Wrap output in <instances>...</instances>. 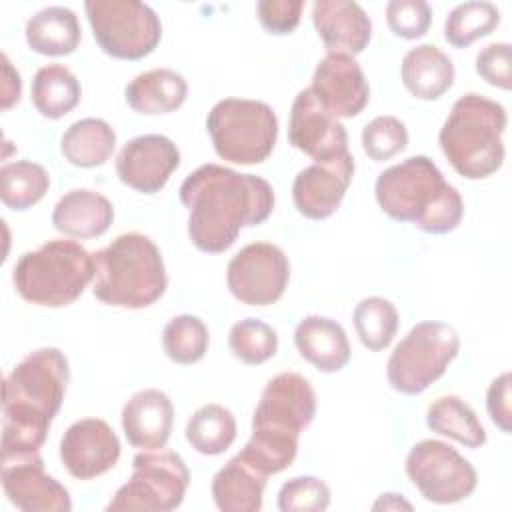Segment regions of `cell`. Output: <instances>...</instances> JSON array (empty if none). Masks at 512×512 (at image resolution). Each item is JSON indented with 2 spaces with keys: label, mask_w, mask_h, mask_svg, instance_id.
I'll return each mask as SVG.
<instances>
[{
  "label": "cell",
  "mask_w": 512,
  "mask_h": 512,
  "mask_svg": "<svg viewBox=\"0 0 512 512\" xmlns=\"http://www.w3.org/2000/svg\"><path fill=\"white\" fill-rule=\"evenodd\" d=\"M206 130L222 160L250 166L272 154L278 138V118L266 102L224 98L210 108Z\"/></svg>",
  "instance_id": "cell-8"
},
{
  "label": "cell",
  "mask_w": 512,
  "mask_h": 512,
  "mask_svg": "<svg viewBox=\"0 0 512 512\" xmlns=\"http://www.w3.org/2000/svg\"><path fill=\"white\" fill-rule=\"evenodd\" d=\"M330 506V488L316 476H296L280 486V512H324Z\"/></svg>",
  "instance_id": "cell-38"
},
{
  "label": "cell",
  "mask_w": 512,
  "mask_h": 512,
  "mask_svg": "<svg viewBox=\"0 0 512 512\" xmlns=\"http://www.w3.org/2000/svg\"><path fill=\"white\" fill-rule=\"evenodd\" d=\"M408 146V128L396 116H376L362 130V148L374 162L390 160Z\"/></svg>",
  "instance_id": "cell-37"
},
{
  "label": "cell",
  "mask_w": 512,
  "mask_h": 512,
  "mask_svg": "<svg viewBox=\"0 0 512 512\" xmlns=\"http://www.w3.org/2000/svg\"><path fill=\"white\" fill-rule=\"evenodd\" d=\"M288 140L314 162L332 160L348 152L346 128L318 104L310 88L300 90L292 102Z\"/></svg>",
  "instance_id": "cell-18"
},
{
  "label": "cell",
  "mask_w": 512,
  "mask_h": 512,
  "mask_svg": "<svg viewBox=\"0 0 512 512\" xmlns=\"http://www.w3.org/2000/svg\"><path fill=\"white\" fill-rule=\"evenodd\" d=\"M388 28L404 40L422 38L432 24V8L424 0H390L386 4Z\"/></svg>",
  "instance_id": "cell-39"
},
{
  "label": "cell",
  "mask_w": 512,
  "mask_h": 512,
  "mask_svg": "<svg viewBox=\"0 0 512 512\" xmlns=\"http://www.w3.org/2000/svg\"><path fill=\"white\" fill-rule=\"evenodd\" d=\"M94 280V254L74 240H48L18 258L12 270L16 292L30 304L62 308L74 304Z\"/></svg>",
  "instance_id": "cell-7"
},
{
  "label": "cell",
  "mask_w": 512,
  "mask_h": 512,
  "mask_svg": "<svg viewBox=\"0 0 512 512\" xmlns=\"http://www.w3.org/2000/svg\"><path fill=\"white\" fill-rule=\"evenodd\" d=\"M266 474L240 452L212 478V498L222 512H258L264 500Z\"/></svg>",
  "instance_id": "cell-24"
},
{
  "label": "cell",
  "mask_w": 512,
  "mask_h": 512,
  "mask_svg": "<svg viewBox=\"0 0 512 512\" xmlns=\"http://www.w3.org/2000/svg\"><path fill=\"white\" fill-rule=\"evenodd\" d=\"M124 96L126 104L138 114H170L186 102L188 84L186 78L172 68H152L134 76Z\"/></svg>",
  "instance_id": "cell-26"
},
{
  "label": "cell",
  "mask_w": 512,
  "mask_h": 512,
  "mask_svg": "<svg viewBox=\"0 0 512 512\" xmlns=\"http://www.w3.org/2000/svg\"><path fill=\"white\" fill-rule=\"evenodd\" d=\"M374 510H400V508H406V510H412V504L406 502L402 498V494H394V492H386V494H380V498L374 502L372 506Z\"/></svg>",
  "instance_id": "cell-44"
},
{
  "label": "cell",
  "mask_w": 512,
  "mask_h": 512,
  "mask_svg": "<svg viewBox=\"0 0 512 512\" xmlns=\"http://www.w3.org/2000/svg\"><path fill=\"white\" fill-rule=\"evenodd\" d=\"M354 176V156L350 152L314 162L302 168L292 184V200L296 210L310 220L332 216L346 196Z\"/></svg>",
  "instance_id": "cell-19"
},
{
  "label": "cell",
  "mask_w": 512,
  "mask_h": 512,
  "mask_svg": "<svg viewBox=\"0 0 512 512\" xmlns=\"http://www.w3.org/2000/svg\"><path fill=\"white\" fill-rule=\"evenodd\" d=\"M166 268L158 246L142 232L116 236L94 254V296L118 308L152 306L166 292Z\"/></svg>",
  "instance_id": "cell-5"
},
{
  "label": "cell",
  "mask_w": 512,
  "mask_h": 512,
  "mask_svg": "<svg viewBox=\"0 0 512 512\" xmlns=\"http://www.w3.org/2000/svg\"><path fill=\"white\" fill-rule=\"evenodd\" d=\"M30 94L34 108L44 118L58 120L78 106L82 88L64 64H46L34 74Z\"/></svg>",
  "instance_id": "cell-29"
},
{
  "label": "cell",
  "mask_w": 512,
  "mask_h": 512,
  "mask_svg": "<svg viewBox=\"0 0 512 512\" xmlns=\"http://www.w3.org/2000/svg\"><path fill=\"white\" fill-rule=\"evenodd\" d=\"M180 166L178 146L162 134H142L128 140L116 156L122 184L142 194L160 192Z\"/></svg>",
  "instance_id": "cell-15"
},
{
  "label": "cell",
  "mask_w": 512,
  "mask_h": 512,
  "mask_svg": "<svg viewBox=\"0 0 512 512\" xmlns=\"http://www.w3.org/2000/svg\"><path fill=\"white\" fill-rule=\"evenodd\" d=\"M120 440L102 418H82L74 422L60 440V460L70 476L94 480L116 466Z\"/></svg>",
  "instance_id": "cell-17"
},
{
  "label": "cell",
  "mask_w": 512,
  "mask_h": 512,
  "mask_svg": "<svg viewBox=\"0 0 512 512\" xmlns=\"http://www.w3.org/2000/svg\"><path fill=\"white\" fill-rule=\"evenodd\" d=\"M352 320L360 342L372 352L388 348L400 324L396 306L382 296L362 298L352 312Z\"/></svg>",
  "instance_id": "cell-33"
},
{
  "label": "cell",
  "mask_w": 512,
  "mask_h": 512,
  "mask_svg": "<svg viewBox=\"0 0 512 512\" xmlns=\"http://www.w3.org/2000/svg\"><path fill=\"white\" fill-rule=\"evenodd\" d=\"M294 344L300 356L320 372H338L350 362V342L344 328L326 316H306L296 324Z\"/></svg>",
  "instance_id": "cell-22"
},
{
  "label": "cell",
  "mask_w": 512,
  "mask_h": 512,
  "mask_svg": "<svg viewBox=\"0 0 512 512\" xmlns=\"http://www.w3.org/2000/svg\"><path fill=\"white\" fill-rule=\"evenodd\" d=\"M2 488L10 504L22 512H70L72 500L64 484L46 474L40 452L2 456Z\"/></svg>",
  "instance_id": "cell-14"
},
{
  "label": "cell",
  "mask_w": 512,
  "mask_h": 512,
  "mask_svg": "<svg viewBox=\"0 0 512 512\" xmlns=\"http://www.w3.org/2000/svg\"><path fill=\"white\" fill-rule=\"evenodd\" d=\"M184 432L196 452L218 456L236 440V418L222 404H204L188 418Z\"/></svg>",
  "instance_id": "cell-31"
},
{
  "label": "cell",
  "mask_w": 512,
  "mask_h": 512,
  "mask_svg": "<svg viewBox=\"0 0 512 512\" xmlns=\"http://www.w3.org/2000/svg\"><path fill=\"white\" fill-rule=\"evenodd\" d=\"M290 280L286 252L272 242H252L238 250L226 268L230 294L248 306H268L282 298Z\"/></svg>",
  "instance_id": "cell-13"
},
{
  "label": "cell",
  "mask_w": 512,
  "mask_h": 512,
  "mask_svg": "<svg viewBox=\"0 0 512 512\" xmlns=\"http://www.w3.org/2000/svg\"><path fill=\"white\" fill-rule=\"evenodd\" d=\"M400 78L414 98L438 100L454 84V64L438 46L418 44L404 54Z\"/></svg>",
  "instance_id": "cell-25"
},
{
  "label": "cell",
  "mask_w": 512,
  "mask_h": 512,
  "mask_svg": "<svg viewBox=\"0 0 512 512\" xmlns=\"http://www.w3.org/2000/svg\"><path fill=\"white\" fill-rule=\"evenodd\" d=\"M116 148V132L102 118L72 122L60 138V152L78 168H96L110 160Z\"/></svg>",
  "instance_id": "cell-28"
},
{
  "label": "cell",
  "mask_w": 512,
  "mask_h": 512,
  "mask_svg": "<svg viewBox=\"0 0 512 512\" xmlns=\"http://www.w3.org/2000/svg\"><path fill=\"white\" fill-rule=\"evenodd\" d=\"M312 22L328 54L356 56L372 38V22L352 0H318L312 4Z\"/></svg>",
  "instance_id": "cell-20"
},
{
  "label": "cell",
  "mask_w": 512,
  "mask_h": 512,
  "mask_svg": "<svg viewBox=\"0 0 512 512\" xmlns=\"http://www.w3.org/2000/svg\"><path fill=\"white\" fill-rule=\"evenodd\" d=\"M508 118L500 102L482 94L460 96L444 120L438 142L450 166L468 180H482L504 164V130Z\"/></svg>",
  "instance_id": "cell-6"
},
{
  "label": "cell",
  "mask_w": 512,
  "mask_h": 512,
  "mask_svg": "<svg viewBox=\"0 0 512 512\" xmlns=\"http://www.w3.org/2000/svg\"><path fill=\"white\" fill-rule=\"evenodd\" d=\"M404 468L414 488L432 504L462 502L478 484V474L470 460L442 440L416 442L406 456Z\"/></svg>",
  "instance_id": "cell-12"
},
{
  "label": "cell",
  "mask_w": 512,
  "mask_h": 512,
  "mask_svg": "<svg viewBox=\"0 0 512 512\" xmlns=\"http://www.w3.org/2000/svg\"><path fill=\"white\" fill-rule=\"evenodd\" d=\"M178 196L188 208V236L206 254L228 250L242 228L262 224L274 210L268 180L220 164H204L190 172Z\"/></svg>",
  "instance_id": "cell-1"
},
{
  "label": "cell",
  "mask_w": 512,
  "mask_h": 512,
  "mask_svg": "<svg viewBox=\"0 0 512 512\" xmlns=\"http://www.w3.org/2000/svg\"><path fill=\"white\" fill-rule=\"evenodd\" d=\"M374 196L386 216L428 234H448L464 216L460 192L428 156H410L378 174Z\"/></svg>",
  "instance_id": "cell-4"
},
{
  "label": "cell",
  "mask_w": 512,
  "mask_h": 512,
  "mask_svg": "<svg viewBox=\"0 0 512 512\" xmlns=\"http://www.w3.org/2000/svg\"><path fill=\"white\" fill-rule=\"evenodd\" d=\"M70 378L68 360L58 348H38L4 378L2 456L36 454L46 442Z\"/></svg>",
  "instance_id": "cell-2"
},
{
  "label": "cell",
  "mask_w": 512,
  "mask_h": 512,
  "mask_svg": "<svg viewBox=\"0 0 512 512\" xmlns=\"http://www.w3.org/2000/svg\"><path fill=\"white\" fill-rule=\"evenodd\" d=\"M50 188L44 166L32 160H16L0 168V198L10 210H28L38 204Z\"/></svg>",
  "instance_id": "cell-32"
},
{
  "label": "cell",
  "mask_w": 512,
  "mask_h": 512,
  "mask_svg": "<svg viewBox=\"0 0 512 512\" xmlns=\"http://www.w3.org/2000/svg\"><path fill=\"white\" fill-rule=\"evenodd\" d=\"M500 24V10L486 0L458 4L444 20V38L454 48H466L476 40L492 34Z\"/></svg>",
  "instance_id": "cell-34"
},
{
  "label": "cell",
  "mask_w": 512,
  "mask_h": 512,
  "mask_svg": "<svg viewBox=\"0 0 512 512\" xmlns=\"http://www.w3.org/2000/svg\"><path fill=\"white\" fill-rule=\"evenodd\" d=\"M174 426V406L166 392L146 388L130 396L122 408V430L130 446L160 450L166 446Z\"/></svg>",
  "instance_id": "cell-21"
},
{
  "label": "cell",
  "mask_w": 512,
  "mask_h": 512,
  "mask_svg": "<svg viewBox=\"0 0 512 512\" xmlns=\"http://www.w3.org/2000/svg\"><path fill=\"white\" fill-rule=\"evenodd\" d=\"M478 76L500 90L512 88V50L508 42H494L476 54Z\"/></svg>",
  "instance_id": "cell-40"
},
{
  "label": "cell",
  "mask_w": 512,
  "mask_h": 512,
  "mask_svg": "<svg viewBox=\"0 0 512 512\" xmlns=\"http://www.w3.org/2000/svg\"><path fill=\"white\" fill-rule=\"evenodd\" d=\"M190 472L180 454L172 450H144L132 460V476L122 484L106 510L170 512L186 496Z\"/></svg>",
  "instance_id": "cell-11"
},
{
  "label": "cell",
  "mask_w": 512,
  "mask_h": 512,
  "mask_svg": "<svg viewBox=\"0 0 512 512\" xmlns=\"http://www.w3.org/2000/svg\"><path fill=\"white\" fill-rule=\"evenodd\" d=\"M486 408L490 420L504 432H512V408H510V372H502L494 378L486 392Z\"/></svg>",
  "instance_id": "cell-42"
},
{
  "label": "cell",
  "mask_w": 512,
  "mask_h": 512,
  "mask_svg": "<svg viewBox=\"0 0 512 512\" xmlns=\"http://www.w3.org/2000/svg\"><path fill=\"white\" fill-rule=\"evenodd\" d=\"M84 10L100 50L118 60H140L156 50L162 24L156 12L138 0H88Z\"/></svg>",
  "instance_id": "cell-10"
},
{
  "label": "cell",
  "mask_w": 512,
  "mask_h": 512,
  "mask_svg": "<svg viewBox=\"0 0 512 512\" xmlns=\"http://www.w3.org/2000/svg\"><path fill=\"white\" fill-rule=\"evenodd\" d=\"M458 332L438 320H424L396 344L386 364L388 384L406 396L422 394L458 356Z\"/></svg>",
  "instance_id": "cell-9"
},
{
  "label": "cell",
  "mask_w": 512,
  "mask_h": 512,
  "mask_svg": "<svg viewBox=\"0 0 512 512\" xmlns=\"http://www.w3.org/2000/svg\"><path fill=\"white\" fill-rule=\"evenodd\" d=\"M28 46L42 56H68L82 38L78 16L66 6H46L26 22Z\"/></svg>",
  "instance_id": "cell-27"
},
{
  "label": "cell",
  "mask_w": 512,
  "mask_h": 512,
  "mask_svg": "<svg viewBox=\"0 0 512 512\" xmlns=\"http://www.w3.org/2000/svg\"><path fill=\"white\" fill-rule=\"evenodd\" d=\"M426 426L432 432L448 436L468 448H480L486 444V430L476 412L454 394L440 396L428 406Z\"/></svg>",
  "instance_id": "cell-30"
},
{
  "label": "cell",
  "mask_w": 512,
  "mask_h": 512,
  "mask_svg": "<svg viewBox=\"0 0 512 512\" xmlns=\"http://www.w3.org/2000/svg\"><path fill=\"white\" fill-rule=\"evenodd\" d=\"M310 92L334 118H354L370 100L368 80L348 54H326L314 68Z\"/></svg>",
  "instance_id": "cell-16"
},
{
  "label": "cell",
  "mask_w": 512,
  "mask_h": 512,
  "mask_svg": "<svg viewBox=\"0 0 512 512\" xmlns=\"http://www.w3.org/2000/svg\"><path fill=\"white\" fill-rule=\"evenodd\" d=\"M228 346L240 362L256 366L268 362L278 352V334L258 318H244L230 328Z\"/></svg>",
  "instance_id": "cell-36"
},
{
  "label": "cell",
  "mask_w": 512,
  "mask_h": 512,
  "mask_svg": "<svg viewBox=\"0 0 512 512\" xmlns=\"http://www.w3.org/2000/svg\"><path fill=\"white\" fill-rule=\"evenodd\" d=\"M302 8V0H260L256 14L270 34H290L300 22Z\"/></svg>",
  "instance_id": "cell-41"
},
{
  "label": "cell",
  "mask_w": 512,
  "mask_h": 512,
  "mask_svg": "<svg viewBox=\"0 0 512 512\" xmlns=\"http://www.w3.org/2000/svg\"><path fill=\"white\" fill-rule=\"evenodd\" d=\"M316 416V392L296 372L268 380L252 416V436L240 454L266 476L286 470L298 454V436Z\"/></svg>",
  "instance_id": "cell-3"
},
{
  "label": "cell",
  "mask_w": 512,
  "mask_h": 512,
  "mask_svg": "<svg viewBox=\"0 0 512 512\" xmlns=\"http://www.w3.org/2000/svg\"><path fill=\"white\" fill-rule=\"evenodd\" d=\"M2 64H4V82H2V108L8 110L12 104L20 100L22 94V80L18 70L12 68L10 60L6 54H2Z\"/></svg>",
  "instance_id": "cell-43"
},
{
  "label": "cell",
  "mask_w": 512,
  "mask_h": 512,
  "mask_svg": "<svg viewBox=\"0 0 512 512\" xmlns=\"http://www.w3.org/2000/svg\"><path fill=\"white\" fill-rule=\"evenodd\" d=\"M114 220L112 202L88 188L66 192L52 210V224L58 232L72 238H98Z\"/></svg>",
  "instance_id": "cell-23"
},
{
  "label": "cell",
  "mask_w": 512,
  "mask_h": 512,
  "mask_svg": "<svg viewBox=\"0 0 512 512\" xmlns=\"http://www.w3.org/2000/svg\"><path fill=\"white\" fill-rule=\"evenodd\" d=\"M210 334L202 318L178 314L170 318L162 332L164 354L176 364H196L208 350Z\"/></svg>",
  "instance_id": "cell-35"
}]
</instances>
